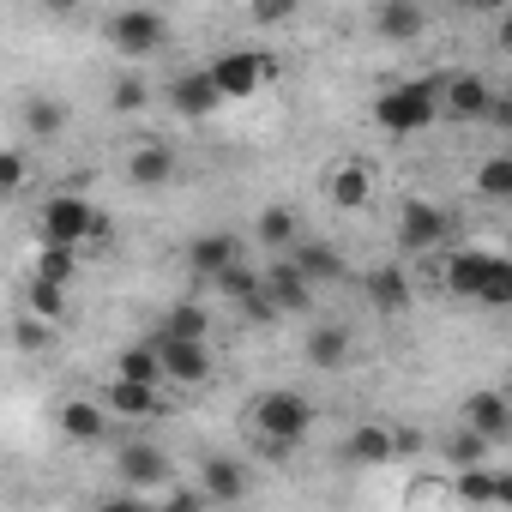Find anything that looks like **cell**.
Segmentation results:
<instances>
[{"label":"cell","mask_w":512,"mask_h":512,"mask_svg":"<svg viewBox=\"0 0 512 512\" xmlns=\"http://www.w3.org/2000/svg\"><path fill=\"white\" fill-rule=\"evenodd\" d=\"M434 115H440V79H404V85L380 91V103H374V121L386 133H398V139L428 133Z\"/></svg>","instance_id":"cell-1"},{"label":"cell","mask_w":512,"mask_h":512,"mask_svg":"<svg viewBox=\"0 0 512 512\" xmlns=\"http://www.w3.org/2000/svg\"><path fill=\"white\" fill-rule=\"evenodd\" d=\"M253 428H260V440H266L272 452H290V446L314 428V404H308L302 392L278 386V392H266L260 404H253Z\"/></svg>","instance_id":"cell-2"},{"label":"cell","mask_w":512,"mask_h":512,"mask_svg":"<svg viewBox=\"0 0 512 512\" xmlns=\"http://www.w3.org/2000/svg\"><path fill=\"white\" fill-rule=\"evenodd\" d=\"M43 241H67V247L109 241V217L79 193H49L43 199Z\"/></svg>","instance_id":"cell-3"},{"label":"cell","mask_w":512,"mask_h":512,"mask_svg":"<svg viewBox=\"0 0 512 512\" xmlns=\"http://www.w3.org/2000/svg\"><path fill=\"white\" fill-rule=\"evenodd\" d=\"M109 43H115L127 61H145V55H157V49L169 43V19H163L157 7H127V13L109 19Z\"/></svg>","instance_id":"cell-4"},{"label":"cell","mask_w":512,"mask_h":512,"mask_svg":"<svg viewBox=\"0 0 512 512\" xmlns=\"http://www.w3.org/2000/svg\"><path fill=\"white\" fill-rule=\"evenodd\" d=\"M211 79H217L223 97H253L266 79H278V61L260 55V49H229V55L211 61Z\"/></svg>","instance_id":"cell-5"},{"label":"cell","mask_w":512,"mask_h":512,"mask_svg":"<svg viewBox=\"0 0 512 512\" xmlns=\"http://www.w3.org/2000/svg\"><path fill=\"white\" fill-rule=\"evenodd\" d=\"M494 103L500 97L488 91L482 73H440V115H452V121H488Z\"/></svg>","instance_id":"cell-6"},{"label":"cell","mask_w":512,"mask_h":512,"mask_svg":"<svg viewBox=\"0 0 512 512\" xmlns=\"http://www.w3.org/2000/svg\"><path fill=\"white\" fill-rule=\"evenodd\" d=\"M151 344H157V356H163V380H175V386H205V380H211V350H205V338L157 332Z\"/></svg>","instance_id":"cell-7"},{"label":"cell","mask_w":512,"mask_h":512,"mask_svg":"<svg viewBox=\"0 0 512 512\" xmlns=\"http://www.w3.org/2000/svg\"><path fill=\"white\" fill-rule=\"evenodd\" d=\"M446 235H452V217H446L440 205H428V199H404V205H398V241H404L410 253H434Z\"/></svg>","instance_id":"cell-8"},{"label":"cell","mask_w":512,"mask_h":512,"mask_svg":"<svg viewBox=\"0 0 512 512\" xmlns=\"http://www.w3.org/2000/svg\"><path fill=\"white\" fill-rule=\"evenodd\" d=\"M115 470H121V482H127V488H139L145 500H151V494H163V482H169V458H163V446H145V440L121 446Z\"/></svg>","instance_id":"cell-9"},{"label":"cell","mask_w":512,"mask_h":512,"mask_svg":"<svg viewBox=\"0 0 512 512\" xmlns=\"http://www.w3.org/2000/svg\"><path fill=\"white\" fill-rule=\"evenodd\" d=\"M266 290H272V302H278L284 314H308V308H314V278L290 260V253L266 266Z\"/></svg>","instance_id":"cell-10"},{"label":"cell","mask_w":512,"mask_h":512,"mask_svg":"<svg viewBox=\"0 0 512 512\" xmlns=\"http://www.w3.org/2000/svg\"><path fill=\"white\" fill-rule=\"evenodd\" d=\"M235 260H241V241H235V235H223V229L193 235V247H187V272H193V278H211V284H217Z\"/></svg>","instance_id":"cell-11"},{"label":"cell","mask_w":512,"mask_h":512,"mask_svg":"<svg viewBox=\"0 0 512 512\" xmlns=\"http://www.w3.org/2000/svg\"><path fill=\"white\" fill-rule=\"evenodd\" d=\"M494 266H500V253H488V247H464V253H452V260H446V290L476 302Z\"/></svg>","instance_id":"cell-12"},{"label":"cell","mask_w":512,"mask_h":512,"mask_svg":"<svg viewBox=\"0 0 512 512\" xmlns=\"http://www.w3.org/2000/svg\"><path fill=\"white\" fill-rule=\"evenodd\" d=\"M169 103H175V115H187V121H205L217 103H229L223 91H217V79H211V67L205 73H181L175 85H169Z\"/></svg>","instance_id":"cell-13"},{"label":"cell","mask_w":512,"mask_h":512,"mask_svg":"<svg viewBox=\"0 0 512 512\" xmlns=\"http://www.w3.org/2000/svg\"><path fill=\"white\" fill-rule=\"evenodd\" d=\"M404 446H398V434L386 428V422H362V428H350V440H344V464H392Z\"/></svg>","instance_id":"cell-14"},{"label":"cell","mask_w":512,"mask_h":512,"mask_svg":"<svg viewBox=\"0 0 512 512\" xmlns=\"http://www.w3.org/2000/svg\"><path fill=\"white\" fill-rule=\"evenodd\" d=\"M326 193H332V205L338 211H362L368 205V193H374V175H368V163H332L326 169Z\"/></svg>","instance_id":"cell-15"},{"label":"cell","mask_w":512,"mask_h":512,"mask_svg":"<svg viewBox=\"0 0 512 512\" xmlns=\"http://www.w3.org/2000/svg\"><path fill=\"white\" fill-rule=\"evenodd\" d=\"M103 404H109L115 416H145V422L163 416V392H157L151 380H121V374H115V386L103 392Z\"/></svg>","instance_id":"cell-16"},{"label":"cell","mask_w":512,"mask_h":512,"mask_svg":"<svg viewBox=\"0 0 512 512\" xmlns=\"http://www.w3.org/2000/svg\"><path fill=\"white\" fill-rule=\"evenodd\" d=\"M464 422L482 428L488 440H506L512 434V398L506 392H470L464 398Z\"/></svg>","instance_id":"cell-17"},{"label":"cell","mask_w":512,"mask_h":512,"mask_svg":"<svg viewBox=\"0 0 512 512\" xmlns=\"http://www.w3.org/2000/svg\"><path fill=\"white\" fill-rule=\"evenodd\" d=\"M55 422H61L67 440H85V446H91V440H103V428H109V404H97V398H67Z\"/></svg>","instance_id":"cell-18"},{"label":"cell","mask_w":512,"mask_h":512,"mask_svg":"<svg viewBox=\"0 0 512 512\" xmlns=\"http://www.w3.org/2000/svg\"><path fill=\"white\" fill-rule=\"evenodd\" d=\"M199 494L217 500V506H229V500L247 494V470H241L235 458H205V464H199Z\"/></svg>","instance_id":"cell-19"},{"label":"cell","mask_w":512,"mask_h":512,"mask_svg":"<svg viewBox=\"0 0 512 512\" xmlns=\"http://www.w3.org/2000/svg\"><path fill=\"white\" fill-rule=\"evenodd\" d=\"M127 181L133 187H163V181H175V151L169 145H133V157H127Z\"/></svg>","instance_id":"cell-20"},{"label":"cell","mask_w":512,"mask_h":512,"mask_svg":"<svg viewBox=\"0 0 512 512\" xmlns=\"http://www.w3.org/2000/svg\"><path fill=\"white\" fill-rule=\"evenodd\" d=\"M368 302L386 314V320H398V314H410V278L398 272V266H380V272H368Z\"/></svg>","instance_id":"cell-21"},{"label":"cell","mask_w":512,"mask_h":512,"mask_svg":"<svg viewBox=\"0 0 512 512\" xmlns=\"http://www.w3.org/2000/svg\"><path fill=\"white\" fill-rule=\"evenodd\" d=\"M290 260H296L314 284H338V278L350 272V266H344V253H338L332 241H296V247H290Z\"/></svg>","instance_id":"cell-22"},{"label":"cell","mask_w":512,"mask_h":512,"mask_svg":"<svg viewBox=\"0 0 512 512\" xmlns=\"http://www.w3.org/2000/svg\"><path fill=\"white\" fill-rule=\"evenodd\" d=\"M374 25H380L386 43H416L422 37V7H416V0H380Z\"/></svg>","instance_id":"cell-23"},{"label":"cell","mask_w":512,"mask_h":512,"mask_svg":"<svg viewBox=\"0 0 512 512\" xmlns=\"http://www.w3.org/2000/svg\"><path fill=\"white\" fill-rule=\"evenodd\" d=\"M308 362H314V368H326V374H332V368H344V362H350V332H344V326H332V320H326V326H314V332H308Z\"/></svg>","instance_id":"cell-24"},{"label":"cell","mask_w":512,"mask_h":512,"mask_svg":"<svg viewBox=\"0 0 512 512\" xmlns=\"http://www.w3.org/2000/svg\"><path fill=\"white\" fill-rule=\"evenodd\" d=\"M115 374H121V380H151V386H157V380H163V356H157V344H133V350H121V356H115Z\"/></svg>","instance_id":"cell-25"},{"label":"cell","mask_w":512,"mask_h":512,"mask_svg":"<svg viewBox=\"0 0 512 512\" xmlns=\"http://www.w3.org/2000/svg\"><path fill=\"white\" fill-rule=\"evenodd\" d=\"M25 127H31L37 139H55V133L67 127V103H55V97H31V103H25Z\"/></svg>","instance_id":"cell-26"},{"label":"cell","mask_w":512,"mask_h":512,"mask_svg":"<svg viewBox=\"0 0 512 512\" xmlns=\"http://www.w3.org/2000/svg\"><path fill=\"white\" fill-rule=\"evenodd\" d=\"M260 241L278 247V253L296 247V211H290V205H266V211H260Z\"/></svg>","instance_id":"cell-27"},{"label":"cell","mask_w":512,"mask_h":512,"mask_svg":"<svg viewBox=\"0 0 512 512\" xmlns=\"http://www.w3.org/2000/svg\"><path fill=\"white\" fill-rule=\"evenodd\" d=\"M488 446H494V440H488L482 428H470V422H464V428L446 440V464H458V470H464V464H482V458H488Z\"/></svg>","instance_id":"cell-28"},{"label":"cell","mask_w":512,"mask_h":512,"mask_svg":"<svg viewBox=\"0 0 512 512\" xmlns=\"http://www.w3.org/2000/svg\"><path fill=\"white\" fill-rule=\"evenodd\" d=\"M476 193L482 199H512V157H482L476 163Z\"/></svg>","instance_id":"cell-29"},{"label":"cell","mask_w":512,"mask_h":512,"mask_svg":"<svg viewBox=\"0 0 512 512\" xmlns=\"http://www.w3.org/2000/svg\"><path fill=\"white\" fill-rule=\"evenodd\" d=\"M25 302H31V314H43V320H61V314H67V284H55V278H31Z\"/></svg>","instance_id":"cell-30"},{"label":"cell","mask_w":512,"mask_h":512,"mask_svg":"<svg viewBox=\"0 0 512 512\" xmlns=\"http://www.w3.org/2000/svg\"><path fill=\"white\" fill-rule=\"evenodd\" d=\"M37 278L73 284V247H67V241H43V253H37Z\"/></svg>","instance_id":"cell-31"},{"label":"cell","mask_w":512,"mask_h":512,"mask_svg":"<svg viewBox=\"0 0 512 512\" xmlns=\"http://www.w3.org/2000/svg\"><path fill=\"white\" fill-rule=\"evenodd\" d=\"M163 332H175V338H205V332H211V320H205V308L175 302V308L163 314Z\"/></svg>","instance_id":"cell-32"},{"label":"cell","mask_w":512,"mask_h":512,"mask_svg":"<svg viewBox=\"0 0 512 512\" xmlns=\"http://www.w3.org/2000/svg\"><path fill=\"white\" fill-rule=\"evenodd\" d=\"M458 500H500V470L464 464V470H458Z\"/></svg>","instance_id":"cell-33"},{"label":"cell","mask_w":512,"mask_h":512,"mask_svg":"<svg viewBox=\"0 0 512 512\" xmlns=\"http://www.w3.org/2000/svg\"><path fill=\"white\" fill-rule=\"evenodd\" d=\"M482 308H512V260L500 253V266L488 272V284H482V296H476Z\"/></svg>","instance_id":"cell-34"},{"label":"cell","mask_w":512,"mask_h":512,"mask_svg":"<svg viewBox=\"0 0 512 512\" xmlns=\"http://www.w3.org/2000/svg\"><path fill=\"white\" fill-rule=\"evenodd\" d=\"M296 7H302V0H247V13L260 25H284V19H296Z\"/></svg>","instance_id":"cell-35"},{"label":"cell","mask_w":512,"mask_h":512,"mask_svg":"<svg viewBox=\"0 0 512 512\" xmlns=\"http://www.w3.org/2000/svg\"><path fill=\"white\" fill-rule=\"evenodd\" d=\"M145 103H151V91H145V79H121V85H115V109H121V115H139Z\"/></svg>","instance_id":"cell-36"},{"label":"cell","mask_w":512,"mask_h":512,"mask_svg":"<svg viewBox=\"0 0 512 512\" xmlns=\"http://www.w3.org/2000/svg\"><path fill=\"white\" fill-rule=\"evenodd\" d=\"M19 350H49V326H43V314H31V320H19Z\"/></svg>","instance_id":"cell-37"},{"label":"cell","mask_w":512,"mask_h":512,"mask_svg":"<svg viewBox=\"0 0 512 512\" xmlns=\"http://www.w3.org/2000/svg\"><path fill=\"white\" fill-rule=\"evenodd\" d=\"M0 187H7V193L25 187V151H7V157H0Z\"/></svg>","instance_id":"cell-38"},{"label":"cell","mask_w":512,"mask_h":512,"mask_svg":"<svg viewBox=\"0 0 512 512\" xmlns=\"http://www.w3.org/2000/svg\"><path fill=\"white\" fill-rule=\"evenodd\" d=\"M488 127H500V133H512V97H500V103H494V115H488Z\"/></svg>","instance_id":"cell-39"},{"label":"cell","mask_w":512,"mask_h":512,"mask_svg":"<svg viewBox=\"0 0 512 512\" xmlns=\"http://www.w3.org/2000/svg\"><path fill=\"white\" fill-rule=\"evenodd\" d=\"M37 7H43V13H73L79 0H37Z\"/></svg>","instance_id":"cell-40"},{"label":"cell","mask_w":512,"mask_h":512,"mask_svg":"<svg viewBox=\"0 0 512 512\" xmlns=\"http://www.w3.org/2000/svg\"><path fill=\"white\" fill-rule=\"evenodd\" d=\"M500 506H512V470H500Z\"/></svg>","instance_id":"cell-41"},{"label":"cell","mask_w":512,"mask_h":512,"mask_svg":"<svg viewBox=\"0 0 512 512\" xmlns=\"http://www.w3.org/2000/svg\"><path fill=\"white\" fill-rule=\"evenodd\" d=\"M500 49H506V55H512V13H506V19H500Z\"/></svg>","instance_id":"cell-42"}]
</instances>
